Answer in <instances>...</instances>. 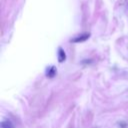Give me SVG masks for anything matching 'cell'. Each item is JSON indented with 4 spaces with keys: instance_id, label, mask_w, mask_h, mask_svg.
<instances>
[{
    "instance_id": "1",
    "label": "cell",
    "mask_w": 128,
    "mask_h": 128,
    "mask_svg": "<svg viewBox=\"0 0 128 128\" xmlns=\"http://www.w3.org/2000/svg\"><path fill=\"white\" fill-rule=\"evenodd\" d=\"M90 34L89 33H83V34H79V35L73 37L72 39H70L71 43H80V42H85L87 39H89Z\"/></svg>"
},
{
    "instance_id": "2",
    "label": "cell",
    "mask_w": 128,
    "mask_h": 128,
    "mask_svg": "<svg viewBox=\"0 0 128 128\" xmlns=\"http://www.w3.org/2000/svg\"><path fill=\"white\" fill-rule=\"evenodd\" d=\"M57 73V69H56V67L55 66H49L46 68V71H45V74L48 78H53L54 76L56 75Z\"/></svg>"
},
{
    "instance_id": "3",
    "label": "cell",
    "mask_w": 128,
    "mask_h": 128,
    "mask_svg": "<svg viewBox=\"0 0 128 128\" xmlns=\"http://www.w3.org/2000/svg\"><path fill=\"white\" fill-rule=\"evenodd\" d=\"M57 57H58V62L59 63H63L66 60V53L63 48L59 47L58 48V53H57Z\"/></svg>"
},
{
    "instance_id": "4",
    "label": "cell",
    "mask_w": 128,
    "mask_h": 128,
    "mask_svg": "<svg viewBox=\"0 0 128 128\" xmlns=\"http://www.w3.org/2000/svg\"><path fill=\"white\" fill-rule=\"evenodd\" d=\"M1 128H14V127H13V124L11 123V121L5 120V121L1 122Z\"/></svg>"
}]
</instances>
